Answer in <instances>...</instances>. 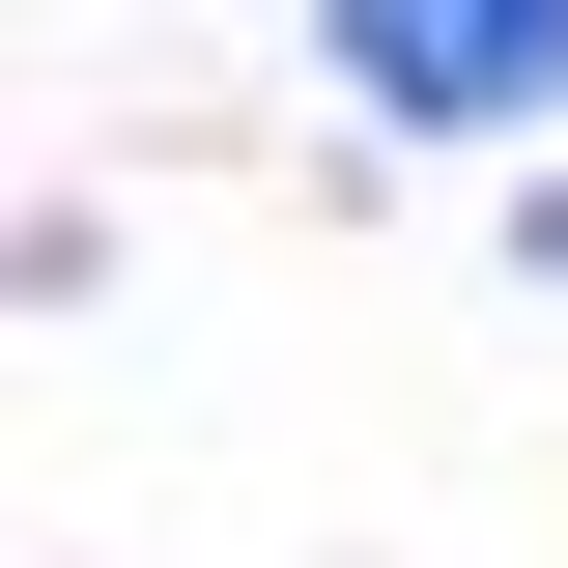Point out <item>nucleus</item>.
<instances>
[{
  "label": "nucleus",
  "mask_w": 568,
  "mask_h": 568,
  "mask_svg": "<svg viewBox=\"0 0 568 568\" xmlns=\"http://www.w3.org/2000/svg\"><path fill=\"white\" fill-rule=\"evenodd\" d=\"M369 85H398V114H455V85H568V0H484V29L369 0Z\"/></svg>",
  "instance_id": "1"
}]
</instances>
